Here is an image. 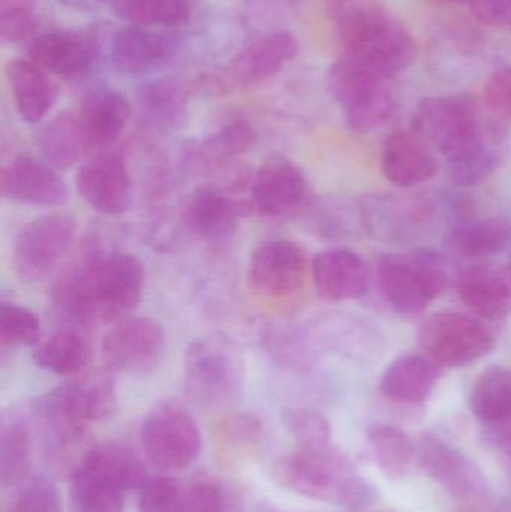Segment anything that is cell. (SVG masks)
<instances>
[{
  "label": "cell",
  "mask_w": 511,
  "mask_h": 512,
  "mask_svg": "<svg viewBox=\"0 0 511 512\" xmlns=\"http://www.w3.org/2000/svg\"><path fill=\"white\" fill-rule=\"evenodd\" d=\"M413 131L449 164L453 182L479 185L501 159V131L470 96H429L417 104Z\"/></svg>",
  "instance_id": "obj_1"
},
{
  "label": "cell",
  "mask_w": 511,
  "mask_h": 512,
  "mask_svg": "<svg viewBox=\"0 0 511 512\" xmlns=\"http://www.w3.org/2000/svg\"><path fill=\"white\" fill-rule=\"evenodd\" d=\"M144 270L134 255L99 252L66 271L53 288L59 315L77 325L116 324L143 294Z\"/></svg>",
  "instance_id": "obj_2"
},
{
  "label": "cell",
  "mask_w": 511,
  "mask_h": 512,
  "mask_svg": "<svg viewBox=\"0 0 511 512\" xmlns=\"http://www.w3.org/2000/svg\"><path fill=\"white\" fill-rule=\"evenodd\" d=\"M332 12L344 56L386 80L413 65L416 41L374 0H335Z\"/></svg>",
  "instance_id": "obj_3"
},
{
  "label": "cell",
  "mask_w": 511,
  "mask_h": 512,
  "mask_svg": "<svg viewBox=\"0 0 511 512\" xmlns=\"http://www.w3.org/2000/svg\"><path fill=\"white\" fill-rule=\"evenodd\" d=\"M245 364L239 349L221 336L195 340L185 354V390L198 405L224 408L242 396Z\"/></svg>",
  "instance_id": "obj_4"
},
{
  "label": "cell",
  "mask_w": 511,
  "mask_h": 512,
  "mask_svg": "<svg viewBox=\"0 0 511 512\" xmlns=\"http://www.w3.org/2000/svg\"><path fill=\"white\" fill-rule=\"evenodd\" d=\"M329 89L344 110L348 126L371 134L392 119L396 96L386 78L342 54L329 71Z\"/></svg>",
  "instance_id": "obj_5"
},
{
  "label": "cell",
  "mask_w": 511,
  "mask_h": 512,
  "mask_svg": "<svg viewBox=\"0 0 511 512\" xmlns=\"http://www.w3.org/2000/svg\"><path fill=\"white\" fill-rule=\"evenodd\" d=\"M378 280L393 310L413 316L425 312L446 291L449 276L437 255L420 249L410 254L384 255L378 262Z\"/></svg>",
  "instance_id": "obj_6"
},
{
  "label": "cell",
  "mask_w": 511,
  "mask_h": 512,
  "mask_svg": "<svg viewBox=\"0 0 511 512\" xmlns=\"http://www.w3.org/2000/svg\"><path fill=\"white\" fill-rule=\"evenodd\" d=\"M141 442L147 459L165 471L188 468L201 451L197 421L176 400H162L150 409L141 427Z\"/></svg>",
  "instance_id": "obj_7"
},
{
  "label": "cell",
  "mask_w": 511,
  "mask_h": 512,
  "mask_svg": "<svg viewBox=\"0 0 511 512\" xmlns=\"http://www.w3.org/2000/svg\"><path fill=\"white\" fill-rule=\"evenodd\" d=\"M420 348L429 358L447 367L476 363L494 348L495 337L480 319L458 312H438L420 325Z\"/></svg>",
  "instance_id": "obj_8"
},
{
  "label": "cell",
  "mask_w": 511,
  "mask_h": 512,
  "mask_svg": "<svg viewBox=\"0 0 511 512\" xmlns=\"http://www.w3.org/2000/svg\"><path fill=\"white\" fill-rule=\"evenodd\" d=\"M354 471L353 463L332 444L297 448L278 465V480L297 495L323 502H338Z\"/></svg>",
  "instance_id": "obj_9"
},
{
  "label": "cell",
  "mask_w": 511,
  "mask_h": 512,
  "mask_svg": "<svg viewBox=\"0 0 511 512\" xmlns=\"http://www.w3.org/2000/svg\"><path fill=\"white\" fill-rule=\"evenodd\" d=\"M117 408L114 379L96 372L77 376L33 402L32 412L75 426L87 427L93 421L111 417Z\"/></svg>",
  "instance_id": "obj_10"
},
{
  "label": "cell",
  "mask_w": 511,
  "mask_h": 512,
  "mask_svg": "<svg viewBox=\"0 0 511 512\" xmlns=\"http://www.w3.org/2000/svg\"><path fill=\"white\" fill-rule=\"evenodd\" d=\"M77 222L65 213H51L21 228L14 243V265L21 279L41 282L50 276L74 243Z\"/></svg>",
  "instance_id": "obj_11"
},
{
  "label": "cell",
  "mask_w": 511,
  "mask_h": 512,
  "mask_svg": "<svg viewBox=\"0 0 511 512\" xmlns=\"http://www.w3.org/2000/svg\"><path fill=\"white\" fill-rule=\"evenodd\" d=\"M165 351V331L155 319L126 316L105 334L102 357L111 370L122 373L150 372Z\"/></svg>",
  "instance_id": "obj_12"
},
{
  "label": "cell",
  "mask_w": 511,
  "mask_h": 512,
  "mask_svg": "<svg viewBox=\"0 0 511 512\" xmlns=\"http://www.w3.org/2000/svg\"><path fill=\"white\" fill-rule=\"evenodd\" d=\"M75 186L87 206L102 215H122L131 207L132 179L128 164L125 156L111 147L81 164Z\"/></svg>",
  "instance_id": "obj_13"
},
{
  "label": "cell",
  "mask_w": 511,
  "mask_h": 512,
  "mask_svg": "<svg viewBox=\"0 0 511 512\" xmlns=\"http://www.w3.org/2000/svg\"><path fill=\"white\" fill-rule=\"evenodd\" d=\"M299 53V42L288 30L266 33L243 47L225 66L221 86L251 89L275 77Z\"/></svg>",
  "instance_id": "obj_14"
},
{
  "label": "cell",
  "mask_w": 511,
  "mask_h": 512,
  "mask_svg": "<svg viewBox=\"0 0 511 512\" xmlns=\"http://www.w3.org/2000/svg\"><path fill=\"white\" fill-rule=\"evenodd\" d=\"M0 192L12 203L33 207H57L68 200V186L59 170L30 155L17 156L3 165Z\"/></svg>",
  "instance_id": "obj_15"
},
{
  "label": "cell",
  "mask_w": 511,
  "mask_h": 512,
  "mask_svg": "<svg viewBox=\"0 0 511 512\" xmlns=\"http://www.w3.org/2000/svg\"><path fill=\"white\" fill-rule=\"evenodd\" d=\"M308 264L302 248L288 240H272L255 249L249 262V283L258 294L284 298L305 283Z\"/></svg>",
  "instance_id": "obj_16"
},
{
  "label": "cell",
  "mask_w": 511,
  "mask_h": 512,
  "mask_svg": "<svg viewBox=\"0 0 511 512\" xmlns=\"http://www.w3.org/2000/svg\"><path fill=\"white\" fill-rule=\"evenodd\" d=\"M252 204L267 218H282L305 206L308 180L290 159L272 158L261 165L252 180Z\"/></svg>",
  "instance_id": "obj_17"
},
{
  "label": "cell",
  "mask_w": 511,
  "mask_h": 512,
  "mask_svg": "<svg viewBox=\"0 0 511 512\" xmlns=\"http://www.w3.org/2000/svg\"><path fill=\"white\" fill-rule=\"evenodd\" d=\"M29 59L51 75L78 78L89 74L99 57L98 42L86 33L51 30L29 42Z\"/></svg>",
  "instance_id": "obj_18"
},
{
  "label": "cell",
  "mask_w": 511,
  "mask_h": 512,
  "mask_svg": "<svg viewBox=\"0 0 511 512\" xmlns=\"http://www.w3.org/2000/svg\"><path fill=\"white\" fill-rule=\"evenodd\" d=\"M419 463L435 483L455 498L477 499L486 492L485 478L479 468L437 436H422Z\"/></svg>",
  "instance_id": "obj_19"
},
{
  "label": "cell",
  "mask_w": 511,
  "mask_h": 512,
  "mask_svg": "<svg viewBox=\"0 0 511 512\" xmlns=\"http://www.w3.org/2000/svg\"><path fill=\"white\" fill-rule=\"evenodd\" d=\"M363 228L378 239H416L431 221V209L419 201L395 195H375L360 203Z\"/></svg>",
  "instance_id": "obj_20"
},
{
  "label": "cell",
  "mask_w": 511,
  "mask_h": 512,
  "mask_svg": "<svg viewBox=\"0 0 511 512\" xmlns=\"http://www.w3.org/2000/svg\"><path fill=\"white\" fill-rule=\"evenodd\" d=\"M437 170L438 162L432 147L413 129L393 132L384 143L381 171L398 188L422 185L431 180Z\"/></svg>",
  "instance_id": "obj_21"
},
{
  "label": "cell",
  "mask_w": 511,
  "mask_h": 512,
  "mask_svg": "<svg viewBox=\"0 0 511 512\" xmlns=\"http://www.w3.org/2000/svg\"><path fill=\"white\" fill-rule=\"evenodd\" d=\"M312 274L317 291L332 301L359 300L371 283L365 259L348 249H329L315 255Z\"/></svg>",
  "instance_id": "obj_22"
},
{
  "label": "cell",
  "mask_w": 511,
  "mask_h": 512,
  "mask_svg": "<svg viewBox=\"0 0 511 512\" xmlns=\"http://www.w3.org/2000/svg\"><path fill=\"white\" fill-rule=\"evenodd\" d=\"M36 144L42 159L65 171L101 152L77 110L66 111L39 129Z\"/></svg>",
  "instance_id": "obj_23"
},
{
  "label": "cell",
  "mask_w": 511,
  "mask_h": 512,
  "mask_svg": "<svg viewBox=\"0 0 511 512\" xmlns=\"http://www.w3.org/2000/svg\"><path fill=\"white\" fill-rule=\"evenodd\" d=\"M174 44L164 33L155 32L149 27H122L114 33L110 45L111 63L117 72L129 77L147 74L164 65Z\"/></svg>",
  "instance_id": "obj_24"
},
{
  "label": "cell",
  "mask_w": 511,
  "mask_h": 512,
  "mask_svg": "<svg viewBox=\"0 0 511 512\" xmlns=\"http://www.w3.org/2000/svg\"><path fill=\"white\" fill-rule=\"evenodd\" d=\"M459 297L468 309L486 319H503L511 313V265H474L459 274Z\"/></svg>",
  "instance_id": "obj_25"
},
{
  "label": "cell",
  "mask_w": 511,
  "mask_h": 512,
  "mask_svg": "<svg viewBox=\"0 0 511 512\" xmlns=\"http://www.w3.org/2000/svg\"><path fill=\"white\" fill-rule=\"evenodd\" d=\"M5 74L21 119L30 125L42 122L59 95L51 74L30 59L11 60Z\"/></svg>",
  "instance_id": "obj_26"
},
{
  "label": "cell",
  "mask_w": 511,
  "mask_h": 512,
  "mask_svg": "<svg viewBox=\"0 0 511 512\" xmlns=\"http://www.w3.org/2000/svg\"><path fill=\"white\" fill-rule=\"evenodd\" d=\"M242 204L216 186L198 188L189 198L185 219L188 227L207 240H225L236 231Z\"/></svg>",
  "instance_id": "obj_27"
},
{
  "label": "cell",
  "mask_w": 511,
  "mask_h": 512,
  "mask_svg": "<svg viewBox=\"0 0 511 512\" xmlns=\"http://www.w3.org/2000/svg\"><path fill=\"white\" fill-rule=\"evenodd\" d=\"M440 364L428 355L405 354L390 363L381 378L384 396L395 402L420 403L428 399L440 379Z\"/></svg>",
  "instance_id": "obj_28"
},
{
  "label": "cell",
  "mask_w": 511,
  "mask_h": 512,
  "mask_svg": "<svg viewBox=\"0 0 511 512\" xmlns=\"http://www.w3.org/2000/svg\"><path fill=\"white\" fill-rule=\"evenodd\" d=\"M458 219L449 233V246L467 259L489 258L503 252L510 240V228L500 218H479L456 207Z\"/></svg>",
  "instance_id": "obj_29"
},
{
  "label": "cell",
  "mask_w": 511,
  "mask_h": 512,
  "mask_svg": "<svg viewBox=\"0 0 511 512\" xmlns=\"http://www.w3.org/2000/svg\"><path fill=\"white\" fill-rule=\"evenodd\" d=\"M131 111V104L123 93L101 87L84 96L77 113L99 149L105 150L125 131Z\"/></svg>",
  "instance_id": "obj_30"
},
{
  "label": "cell",
  "mask_w": 511,
  "mask_h": 512,
  "mask_svg": "<svg viewBox=\"0 0 511 512\" xmlns=\"http://www.w3.org/2000/svg\"><path fill=\"white\" fill-rule=\"evenodd\" d=\"M138 116L150 128L174 131L188 117L189 93L173 80L149 81L135 93Z\"/></svg>",
  "instance_id": "obj_31"
},
{
  "label": "cell",
  "mask_w": 511,
  "mask_h": 512,
  "mask_svg": "<svg viewBox=\"0 0 511 512\" xmlns=\"http://www.w3.org/2000/svg\"><path fill=\"white\" fill-rule=\"evenodd\" d=\"M32 421L20 411L3 415L0 423V480L3 486H20L32 465Z\"/></svg>",
  "instance_id": "obj_32"
},
{
  "label": "cell",
  "mask_w": 511,
  "mask_h": 512,
  "mask_svg": "<svg viewBox=\"0 0 511 512\" xmlns=\"http://www.w3.org/2000/svg\"><path fill=\"white\" fill-rule=\"evenodd\" d=\"M92 357V348L86 337L75 330L65 328L56 331L33 348V363L47 372L59 376H75L83 372Z\"/></svg>",
  "instance_id": "obj_33"
},
{
  "label": "cell",
  "mask_w": 511,
  "mask_h": 512,
  "mask_svg": "<svg viewBox=\"0 0 511 512\" xmlns=\"http://www.w3.org/2000/svg\"><path fill=\"white\" fill-rule=\"evenodd\" d=\"M125 493L116 483L84 463L71 474L74 512H123Z\"/></svg>",
  "instance_id": "obj_34"
},
{
  "label": "cell",
  "mask_w": 511,
  "mask_h": 512,
  "mask_svg": "<svg viewBox=\"0 0 511 512\" xmlns=\"http://www.w3.org/2000/svg\"><path fill=\"white\" fill-rule=\"evenodd\" d=\"M81 463L95 469L125 492L140 490L149 480L143 460L123 445L102 444L92 447Z\"/></svg>",
  "instance_id": "obj_35"
},
{
  "label": "cell",
  "mask_w": 511,
  "mask_h": 512,
  "mask_svg": "<svg viewBox=\"0 0 511 512\" xmlns=\"http://www.w3.org/2000/svg\"><path fill=\"white\" fill-rule=\"evenodd\" d=\"M473 414L485 426L511 418V370L492 367L477 379L471 391Z\"/></svg>",
  "instance_id": "obj_36"
},
{
  "label": "cell",
  "mask_w": 511,
  "mask_h": 512,
  "mask_svg": "<svg viewBox=\"0 0 511 512\" xmlns=\"http://www.w3.org/2000/svg\"><path fill=\"white\" fill-rule=\"evenodd\" d=\"M114 14L132 26L176 27L191 15L189 0H111Z\"/></svg>",
  "instance_id": "obj_37"
},
{
  "label": "cell",
  "mask_w": 511,
  "mask_h": 512,
  "mask_svg": "<svg viewBox=\"0 0 511 512\" xmlns=\"http://www.w3.org/2000/svg\"><path fill=\"white\" fill-rule=\"evenodd\" d=\"M368 439L375 462L387 478L399 480L407 475L413 462L414 447L402 430L380 424L369 429Z\"/></svg>",
  "instance_id": "obj_38"
},
{
  "label": "cell",
  "mask_w": 511,
  "mask_h": 512,
  "mask_svg": "<svg viewBox=\"0 0 511 512\" xmlns=\"http://www.w3.org/2000/svg\"><path fill=\"white\" fill-rule=\"evenodd\" d=\"M41 337V322L32 310L14 303L0 306V342L2 348L35 346Z\"/></svg>",
  "instance_id": "obj_39"
},
{
  "label": "cell",
  "mask_w": 511,
  "mask_h": 512,
  "mask_svg": "<svg viewBox=\"0 0 511 512\" xmlns=\"http://www.w3.org/2000/svg\"><path fill=\"white\" fill-rule=\"evenodd\" d=\"M282 423L299 448H320L332 444V429L320 412L290 408L282 414Z\"/></svg>",
  "instance_id": "obj_40"
},
{
  "label": "cell",
  "mask_w": 511,
  "mask_h": 512,
  "mask_svg": "<svg viewBox=\"0 0 511 512\" xmlns=\"http://www.w3.org/2000/svg\"><path fill=\"white\" fill-rule=\"evenodd\" d=\"M186 512H237L236 499L218 478L195 475L186 487Z\"/></svg>",
  "instance_id": "obj_41"
},
{
  "label": "cell",
  "mask_w": 511,
  "mask_h": 512,
  "mask_svg": "<svg viewBox=\"0 0 511 512\" xmlns=\"http://www.w3.org/2000/svg\"><path fill=\"white\" fill-rule=\"evenodd\" d=\"M257 140L254 128L245 120H234L201 143L200 152L210 159H227L242 155Z\"/></svg>",
  "instance_id": "obj_42"
},
{
  "label": "cell",
  "mask_w": 511,
  "mask_h": 512,
  "mask_svg": "<svg viewBox=\"0 0 511 512\" xmlns=\"http://www.w3.org/2000/svg\"><path fill=\"white\" fill-rule=\"evenodd\" d=\"M138 512H186V489L171 477H153L140 489Z\"/></svg>",
  "instance_id": "obj_43"
},
{
  "label": "cell",
  "mask_w": 511,
  "mask_h": 512,
  "mask_svg": "<svg viewBox=\"0 0 511 512\" xmlns=\"http://www.w3.org/2000/svg\"><path fill=\"white\" fill-rule=\"evenodd\" d=\"M38 26L33 0H0V36L15 44L32 35Z\"/></svg>",
  "instance_id": "obj_44"
},
{
  "label": "cell",
  "mask_w": 511,
  "mask_h": 512,
  "mask_svg": "<svg viewBox=\"0 0 511 512\" xmlns=\"http://www.w3.org/2000/svg\"><path fill=\"white\" fill-rule=\"evenodd\" d=\"M17 512H62V501L56 486L45 477L26 478L20 484L17 499Z\"/></svg>",
  "instance_id": "obj_45"
},
{
  "label": "cell",
  "mask_w": 511,
  "mask_h": 512,
  "mask_svg": "<svg viewBox=\"0 0 511 512\" xmlns=\"http://www.w3.org/2000/svg\"><path fill=\"white\" fill-rule=\"evenodd\" d=\"M485 105L495 116L511 117V66L497 69L483 90Z\"/></svg>",
  "instance_id": "obj_46"
},
{
  "label": "cell",
  "mask_w": 511,
  "mask_h": 512,
  "mask_svg": "<svg viewBox=\"0 0 511 512\" xmlns=\"http://www.w3.org/2000/svg\"><path fill=\"white\" fill-rule=\"evenodd\" d=\"M221 433L234 447H251L260 441L263 426L252 415H234L222 424Z\"/></svg>",
  "instance_id": "obj_47"
},
{
  "label": "cell",
  "mask_w": 511,
  "mask_h": 512,
  "mask_svg": "<svg viewBox=\"0 0 511 512\" xmlns=\"http://www.w3.org/2000/svg\"><path fill=\"white\" fill-rule=\"evenodd\" d=\"M377 501V489L356 474L345 484L338 504L347 512H366L371 510Z\"/></svg>",
  "instance_id": "obj_48"
},
{
  "label": "cell",
  "mask_w": 511,
  "mask_h": 512,
  "mask_svg": "<svg viewBox=\"0 0 511 512\" xmlns=\"http://www.w3.org/2000/svg\"><path fill=\"white\" fill-rule=\"evenodd\" d=\"M471 14L486 26H503L511 20V0H467Z\"/></svg>",
  "instance_id": "obj_49"
},
{
  "label": "cell",
  "mask_w": 511,
  "mask_h": 512,
  "mask_svg": "<svg viewBox=\"0 0 511 512\" xmlns=\"http://www.w3.org/2000/svg\"><path fill=\"white\" fill-rule=\"evenodd\" d=\"M68 8L75 9L80 12H95L104 5L107 0H59Z\"/></svg>",
  "instance_id": "obj_50"
},
{
  "label": "cell",
  "mask_w": 511,
  "mask_h": 512,
  "mask_svg": "<svg viewBox=\"0 0 511 512\" xmlns=\"http://www.w3.org/2000/svg\"><path fill=\"white\" fill-rule=\"evenodd\" d=\"M254 512H291L287 510H282V508L275 507V505L267 504V502H263V504H258L255 507Z\"/></svg>",
  "instance_id": "obj_51"
},
{
  "label": "cell",
  "mask_w": 511,
  "mask_h": 512,
  "mask_svg": "<svg viewBox=\"0 0 511 512\" xmlns=\"http://www.w3.org/2000/svg\"><path fill=\"white\" fill-rule=\"evenodd\" d=\"M266 2L272 3V5L293 6L296 5L299 0H266Z\"/></svg>",
  "instance_id": "obj_52"
},
{
  "label": "cell",
  "mask_w": 511,
  "mask_h": 512,
  "mask_svg": "<svg viewBox=\"0 0 511 512\" xmlns=\"http://www.w3.org/2000/svg\"><path fill=\"white\" fill-rule=\"evenodd\" d=\"M426 2L432 3H444V5H452V3H467V0H426Z\"/></svg>",
  "instance_id": "obj_53"
},
{
  "label": "cell",
  "mask_w": 511,
  "mask_h": 512,
  "mask_svg": "<svg viewBox=\"0 0 511 512\" xmlns=\"http://www.w3.org/2000/svg\"><path fill=\"white\" fill-rule=\"evenodd\" d=\"M509 26H510V29H511V20H510Z\"/></svg>",
  "instance_id": "obj_54"
},
{
  "label": "cell",
  "mask_w": 511,
  "mask_h": 512,
  "mask_svg": "<svg viewBox=\"0 0 511 512\" xmlns=\"http://www.w3.org/2000/svg\"><path fill=\"white\" fill-rule=\"evenodd\" d=\"M509 264L511 265V261L509 262Z\"/></svg>",
  "instance_id": "obj_55"
}]
</instances>
